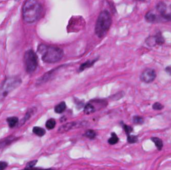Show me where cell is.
I'll use <instances>...</instances> for the list:
<instances>
[{"instance_id": "obj_5", "label": "cell", "mask_w": 171, "mask_h": 170, "mask_svg": "<svg viewBox=\"0 0 171 170\" xmlns=\"http://www.w3.org/2000/svg\"><path fill=\"white\" fill-rule=\"evenodd\" d=\"M23 60H24V65H25L26 72L33 73L36 69H37L38 58H37L36 53L34 52V50H32V49L27 50V51L24 53Z\"/></svg>"}, {"instance_id": "obj_30", "label": "cell", "mask_w": 171, "mask_h": 170, "mask_svg": "<svg viewBox=\"0 0 171 170\" xmlns=\"http://www.w3.org/2000/svg\"><path fill=\"white\" fill-rule=\"evenodd\" d=\"M135 1H138V2H144V1H146V0H135Z\"/></svg>"}, {"instance_id": "obj_29", "label": "cell", "mask_w": 171, "mask_h": 170, "mask_svg": "<svg viewBox=\"0 0 171 170\" xmlns=\"http://www.w3.org/2000/svg\"><path fill=\"white\" fill-rule=\"evenodd\" d=\"M166 71H167V73L170 75V66H168V67L166 68Z\"/></svg>"}, {"instance_id": "obj_18", "label": "cell", "mask_w": 171, "mask_h": 170, "mask_svg": "<svg viewBox=\"0 0 171 170\" xmlns=\"http://www.w3.org/2000/svg\"><path fill=\"white\" fill-rule=\"evenodd\" d=\"M56 125V121L55 119H48V120L46 121V123H45V126H46L47 129H53L54 127H55Z\"/></svg>"}, {"instance_id": "obj_23", "label": "cell", "mask_w": 171, "mask_h": 170, "mask_svg": "<svg viewBox=\"0 0 171 170\" xmlns=\"http://www.w3.org/2000/svg\"><path fill=\"white\" fill-rule=\"evenodd\" d=\"M133 122L135 124H142L144 122V119H143V117H141V116H134Z\"/></svg>"}, {"instance_id": "obj_25", "label": "cell", "mask_w": 171, "mask_h": 170, "mask_svg": "<svg viewBox=\"0 0 171 170\" xmlns=\"http://www.w3.org/2000/svg\"><path fill=\"white\" fill-rule=\"evenodd\" d=\"M127 140H128L129 143H135V142H137V137L134 136V135L131 136L130 134H128V135H127Z\"/></svg>"}, {"instance_id": "obj_4", "label": "cell", "mask_w": 171, "mask_h": 170, "mask_svg": "<svg viewBox=\"0 0 171 170\" xmlns=\"http://www.w3.org/2000/svg\"><path fill=\"white\" fill-rule=\"evenodd\" d=\"M21 83H22V80L19 76L7 77L0 86V101L4 100L8 94H10L18 86L21 85Z\"/></svg>"}, {"instance_id": "obj_24", "label": "cell", "mask_w": 171, "mask_h": 170, "mask_svg": "<svg viewBox=\"0 0 171 170\" xmlns=\"http://www.w3.org/2000/svg\"><path fill=\"white\" fill-rule=\"evenodd\" d=\"M122 126H123V129L125 130V132H126V134H127V135H128V134H130L132 131H133V128H132L131 126H129V125L123 124Z\"/></svg>"}, {"instance_id": "obj_15", "label": "cell", "mask_w": 171, "mask_h": 170, "mask_svg": "<svg viewBox=\"0 0 171 170\" xmlns=\"http://www.w3.org/2000/svg\"><path fill=\"white\" fill-rule=\"evenodd\" d=\"M18 122H19V120H18V118L15 117V116L7 118V123H8L9 127H10V128H13V127L16 126V125L18 124Z\"/></svg>"}, {"instance_id": "obj_11", "label": "cell", "mask_w": 171, "mask_h": 170, "mask_svg": "<svg viewBox=\"0 0 171 170\" xmlns=\"http://www.w3.org/2000/svg\"><path fill=\"white\" fill-rule=\"evenodd\" d=\"M60 69H61V67H57V68H54L53 70H50L49 72L45 73L44 75H42L40 78L37 80V82H36V85L39 86V85H41V84H44V83H46L48 81H50V80L56 75L57 71H59Z\"/></svg>"}, {"instance_id": "obj_27", "label": "cell", "mask_w": 171, "mask_h": 170, "mask_svg": "<svg viewBox=\"0 0 171 170\" xmlns=\"http://www.w3.org/2000/svg\"><path fill=\"white\" fill-rule=\"evenodd\" d=\"M7 162H4V161H0V170H4L6 167H7Z\"/></svg>"}, {"instance_id": "obj_3", "label": "cell", "mask_w": 171, "mask_h": 170, "mask_svg": "<svg viewBox=\"0 0 171 170\" xmlns=\"http://www.w3.org/2000/svg\"><path fill=\"white\" fill-rule=\"evenodd\" d=\"M111 23H112V18H111L110 13L107 10H102L96 20L95 24V34L99 38L103 37L107 31L109 30Z\"/></svg>"}, {"instance_id": "obj_10", "label": "cell", "mask_w": 171, "mask_h": 170, "mask_svg": "<svg viewBox=\"0 0 171 170\" xmlns=\"http://www.w3.org/2000/svg\"><path fill=\"white\" fill-rule=\"evenodd\" d=\"M87 125L86 121H72V122H68L64 125H62L61 127L58 129V132H66V131H70L72 129H75V128H80L82 126H85Z\"/></svg>"}, {"instance_id": "obj_7", "label": "cell", "mask_w": 171, "mask_h": 170, "mask_svg": "<svg viewBox=\"0 0 171 170\" xmlns=\"http://www.w3.org/2000/svg\"><path fill=\"white\" fill-rule=\"evenodd\" d=\"M156 9H157L158 13H159V16L161 17L163 21H169L170 18H171L170 8L168 7L164 2L160 1L159 3H157V5H156Z\"/></svg>"}, {"instance_id": "obj_9", "label": "cell", "mask_w": 171, "mask_h": 170, "mask_svg": "<svg viewBox=\"0 0 171 170\" xmlns=\"http://www.w3.org/2000/svg\"><path fill=\"white\" fill-rule=\"evenodd\" d=\"M156 78V71L152 68H146L142 71L140 75L141 81L144 83H151Z\"/></svg>"}, {"instance_id": "obj_6", "label": "cell", "mask_w": 171, "mask_h": 170, "mask_svg": "<svg viewBox=\"0 0 171 170\" xmlns=\"http://www.w3.org/2000/svg\"><path fill=\"white\" fill-rule=\"evenodd\" d=\"M106 105H107V101L105 99H98V98H96V99L90 100L84 106V113L85 114H91V113H94L96 111H98V110L104 108Z\"/></svg>"}, {"instance_id": "obj_26", "label": "cell", "mask_w": 171, "mask_h": 170, "mask_svg": "<svg viewBox=\"0 0 171 170\" xmlns=\"http://www.w3.org/2000/svg\"><path fill=\"white\" fill-rule=\"evenodd\" d=\"M153 109L154 110H161V109H163V105L160 103H154L153 104Z\"/></svg>"}, {"instance_id": "obj_22", "label": "cell", "mask_w": 171, "mask_h": 170, "mask_svg": "<svg viewBox=\"0 0 171 170\" xmlns=\"http://www.w3.org/2000/svg\"><path fill=\"white\" fill-rule=\"evenodd\" d=\"M36 163H37V160H33V161H31V162H29V163L26 165L25 169H24V170H32V169L35 167Z\"/></svg>"}, {"instance_id": "obj_28", "label": "cell", "mask_w": 171, "mask_h": 170, "mask_svg": "<svg viewBox=\"0 0 171 170\" xmlns=\"http://www.w3.org/2000/svg\"><path fill=\"white\" fill-rule=\"evenodd\" d=\"M32 170H53V169H39V168H36V167H34Z\"/></svg>"}, {"instance_id": "obj_8", "label": "cell", "mask_w": 171, "mask_h": 170, "mask_svg": "<svg viewBox=\"0 0 171 170\" xmlns=\"http://www.w3.org/2000/svg\"><path fill=\"white\" fill-rule=\"evenodd\" d=\"M165 39L162 36L161 33H156L154 35H151V36L147 37L145 39V44L149 47H154L156 45H162L164 44Z\"/></svg>"}, {"instance_id": "obj_17", "label": "cell", "mask_w": 171, "mask_h": 170, "mask_svg": "<svg viewBox=\"0 0 171 170\" xmlns=\"http://www.w3.org/2000/svg\"><path fill=\"white\" fill-rule=\"evenodd\" d=\"M151 140L154 142V144L156 145L158 150H161L162 147H163V142H162V140L160 138H158V137H152Z\"/></svg>"}, {"instance_id": "obj_1", "label": "cell", "mask_w": 171, "mask_h": 170, "mask_svg": "<svg viewBox=\"0 0 171 170\" xmlns=\"http://www.w3.org/2000/svg\"><path fill=\"white\" fill-rule=\"evenodd\" d=\"M42 6L38 0H26L22 6V18L25 23L31 24L40 18Z\"/></svg>"}, {"instance_id": "obj_21", "label": "cell", "mask_w": 171, "mask_h": 170, "mask_svg": "<svg viewBox=\"0 0 171 170\" xmlns=\"http://www.w3.org/2000/svg\"><path fill=\"white\" fill-rule=\"evenodd\" d=\"M84 136L87 137V138H89V139H94L96 137V132L94 130L89 129V130H87L85 133H84Z\"/></svg>"}, {"instance_id": "obj_2", "label": "cell", "mask_w": 171, "mask_h": 170, "mask_svg": "<svg viewBox=\"0 0 171 170\" xmlns=\"http://www.w3.org/2000/svg\"><path fill=\"white\" fill-rule=\"evenodd\" d=\"M38 52L42 56V60L45 63H57L59 62L64 56V52L61 48L56 46L46 45V44H40L38 46Z\"/></svg>"}, {"instance_id": "obj_16", "label": "cell", "mask_w": 171, "mask_h": 170, "mask_svg": "<svg viewBox=\"0 0 171 170\" xmlns=\"http://www.w3.org/2000/svg\"><path fill=\"white\" fill-rule=\"evenodd\" d=\"M56 113H63L66 110V104L65 102H60L58 103L57 105L55 106V108H54Z\"/></svg>"}, {"instance_id": "obj_20", "label": "cell", "mask_w": 171, "mask_h": 170, "mask_svg": "<svg viewBox=\"0 0 171 170\" xmlns=\"http://www.w3.org/2000/svg\"><path fill=\"white\" fill-rule=\"evenodd\" d=\"M33 133L37 136H43L45 134V130L41 127H34L33 128Z\"/></svg>"}, {"instance_id": "obj_12", "label": "cell", "mask_w": 171, "mask_h": 170, "mask_svg": "<svg viewBox=\"0 0 171 170\" xmlns=\"http://www.w3.org/2000/svg\"><path fill=\"white\" fill-rule=\"evenodd\" d=\"M145 20L147 22H150V23L163 21L160 16H157L154 12H152V11H149V12H147L145 14Z\"/></svg>"}, {"instance_id": "obj_13", "label": "cell", "mask_w": 171, "mask_h": 170, "mask_svg": "<svg viewBox=\"0 0 171 170\" xmlns=\"http://www.w3.org/2000/svg\"><path fill=\"white\" fill-rule=\"evenodd\" d=\"M98 60V58H95V59H93V60H88V61H86V62H84V63H82L80 65V67H79V71L81 72V71H83V70H85L87 69V68H90V67H92L93 65H94V63L96 61Z\"/></svg>"}, {"instance_id": "obj_19", "label": "cell", "mask_w": 171, "mask_h": 170, "mask_svg": "<svg viewBox=\"0 0 171 170\" xmlns=\"http://www.w3.org/2000/svg\"><path fill=\"white\" fill-rule=\"evenodd\" d=\"M119 141V138H118V136L116 135L115 133H111V137L109 139H108V143L111 145H113V144H116L117 142Z\"/></svg>"}, {"instance_id": "obj_14", "label": "cell", "mask_w": 171, "mask_h": 170, "mask_svg": "<svg viewBox=\"0 0 171 170\" xmlns=\"http://www.w3.org/2000/svg\"><path fill=\"white\" fill-rule=\"evenodd\" d=\"M36 111V108L35 107H33V108H30L28 111L26 112V114H25V116H24V118L22 119V122H21V125L22 124H24L25 123V122L27 121V120H29L30 119V117H31V116L34 114V112Z\"/></svg>"}]
</instances>
